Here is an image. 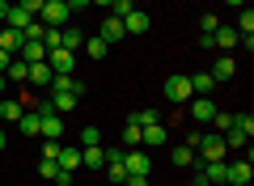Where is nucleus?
I'll return each instance as SVG.
<instances>
[{
    "instance_id": "obj_1",
    "label": "nucleus",
    "mask_w": 254,
    "mask_h": 186,
    "mask_svg": "<svg viewBox=\"0 0 254 186\" xmlns=\"http://www.w3.org/2000/svg\"><path fill=\"white\" fill-rule=\"evenodd\" d=\"M161 93H165V102H174V106H182V102L195 98V89H190V76H187V72H174V76H165Z\"/></svg>"
},
{
    "instance_id": "obj_2",
    "label": "nucleus",
    "mask_w": 254,
    "mask_h": 186,
    "mask_svg": "<svg viewBox=\"0 0 254 186\" xmlns=\"http://www.w3.org/2000/svg\"><path fill=\"white\" fill-rule=\"evenodd\" d=\"M195 157L199 161H225L229 148H225V135H195Z\"/></svg>"
},
{
    "instance_id": "obj_3",
    "label": "nucleus",
    "mask_w": 254,
    "mask_h": 186,
    "mask_svg": "<svg viewBox=\"0 0 254 186\" xmlns=\"http://www.w3.org/2000/svg\"><path fill=\"white\" fill-rule=\"evenodd\" d=\"M38 21H43V26L64 30L68 21H72V13H68V4H60V0H47V4H43V13H38Z\"/></svg>"
},
{
    "instance_id": "obj_4",
    "label": "nucleus",
    "mask_w": 254,
    "mask_h": 186,
    "mask_svg": "<svg viewBox=\"0 0 254 186\" xmlns=\"http://www.w3.org/2000/svg\"><path fill=\"white\" fill-rule=\"evenodd\" d=\"M47 63H51L55 76H72V68H76V51H64V47H55V51H47Z\"/></svg>"
},
{
    "instance_id": "obj_5",
    "label": "nucleus",
    "mask_w": 254,
    "mask_h": 186,
    "mask_svg": "<svg viewBox=\"0 0 254 186\" xmlns=\"http://www.w3.org/2000/svg\"><path fill=\"white\" fill-rule=\"evenodd\" d=\"M98 38H102L106 47H115V43H123V38H127V30H123V21H119V17H106V21L98 26Z\"/></svg>"
},
{
    "instance_id": "obj_6",
    "label": "nucleus",
    "mask_w": 254,
    "mask_h": 186,
    "mask_svg": "<svg viewBox=\"0 0 254 186\" xmlns=\"http://www.w3.org/2000/svg\"><path fill=\"white\" fill-rule=\"evenodd\" d=\"M148 26H153V17H148L144 9H131V13L123 17V30H127V34H148Z\"/></svg>"
},
{
    "instance_id": "obj_7",
    "label": "nucleus",
    "mask_w": 254,
    "mask_h": 186,
    "mask_svg": "<svg viewBox=\"0 0 254 186\" xmlns=\"http://www.w3.org/2000/svg\"><path fill=\"white\" fill-rule=\"evenodd\" d=\"M60 47H64V51H81V47H85V30L68 21V26L60 30Z\"/></svg>"
},
{
    "instance_id": "obj_8",
    "label": "nucleus",
    "mask_w": 254,
    "mask_h": 186,
    "mask_svg": "<svg viewBox=\"0 0 254 186\" xmlns=\"http://www.w3.org/2000/svg\"><path fill=\"white\" fill-rule=\"evenodd\" d=\"M237 43H242V38H237V30H233V26H216V30H212V47H220L225 55L233 51Z\"/></svg>"
},
{
    "instance_id": "obj_9",
    "label": "nucleus",
    "mask_w": 254,
    "mask_h": 186,
    "mask_svg": "<svg viewBox=\"0 0 254 186\" xmlns=\"http://www.w3.org/2000/svg\"><path fill=\"white\" fill-rule=\"evenodd\" d=\"M212 115H216V102L212 98H190V119L195 123H212Z\"/></svg>"
},
{
    "instance_id": "obj_10",
    "label": "nucleus",
    "mask_w": 254,
    "mask_h": 186,
    "mask_svg": "<svg viewBox=\"0 0 254 186\" xmlns=\"http://www.w3.org/2000/svg\"><path fill=\"white\" fill-rule=\"evenodd\" d=\"M26 115V102H17V98H0V119L9 127H17V119Z\"/></svg>"
},
{
    "instance_id": "obj_11",
    "label": "nucleus",
    "mask_w": 254,
    "mask_h": 186,
    "mask_svg": "<svg viewBox=\"0 0 254 186\" xmlns=\"http://www.w3.org/2000/svg\"><path fill=\"white\" fill-rule=\"evenodd\" d=\"M30 21H34V17H30V13L21 9V4H9V13H4V21H0V26H9V30H17V34H21V30H26Z\"/></svg>"
},
{
    "instance_id": "obj_12",
    "label": "nucleus",
    "mask_w": 254,
    "mask_h": 186,
    "mask_svg": "<svg viewBox=\"0 0 254 186\" xmlns=\"http://www.w3.org/2000/svg\"><path fill=\"white\" fill-rule=\"evenodd\" d=\"M165 140H170V131H165L161 123H148L144 131H140V144H144V148H161Z\"/></svg>"
},
{
    "instance_id": "obj_13",
    "label": "nucleus",
    "mask_w": 254,
    "mask_h": 186,
    "mask_svg": "<svg viewBox=\"0 0 254 186\" xmlns=\"http://www.w3.org/2000/svg\"><path fill=\"white\" fill-rule=\"evenodd\" d=\"M208 76H212V80H233V76H237V60H233V55H220V60L212 63Z\"/></svg>"
},
{
    "instance_id": "obj_14",
    "label": "nucleus",
    "mask_w": 254,
    "mask_h": 186,
    "mask_svg": "<svg viewBox=\"0 0 254 186\" xmlns=\"http://www.w3.org/2000/svg\"><path fill=\"white\" fill-rule=\"evenodd\" d=\"M51 93H76V98H81L85 80H76V76H51Z\"/></svg>"
},
{
    "instance_id": "obj_15",
    "label": "nucleus",
    "mask_w": 254,
    "mask_h": 186,
    "mask_svg": "<svg viewBox=\"0 0 254 186\" xmlns=\"http://www.w3.org/2000/svg\"><path fill=\"white\" fill-rule=\"evenodd\" d=\"M140 131H144L140 115H127V123H123V144L127 148H140Z\"/></svg>"
},
{
    "instance_id": "obj_16",
    "label": "nucleus",
    "mask_w": 254,
    "mask_h": 186,
    "mask_svg": "<svg viewBox=\"0 0 254 186\" xmlns=\"http://www.w3.org/2000/svg\"><path fill=\"white\" fill-rule=\"evenodd\" d=\"M81 165H85V169H102V165H106V148H102V144L81 148Z\"/></svg>"
},
{
    "instance_id": "obj_17",
    "label": "nucleus",
    "mask_w": 254,
    "mask_h": 186,
    "mask_svg": "<svg viewBox=\"0 0 254 186\" xmlns=\"http://www.w3.org/2000/svg\"><path fill=\"white\" fill-rule=\"evenodd\" d=\"M51 76H55V72H51V63H30V85H38V89H51Z\"/></svg>"
},
{
    "instance_id": "obj_18",
    "label": "nucleus",
    "mask_w": 254,
    "mask_h": 186,
    "mask_svg": "<svg viewBox=\"0 0 254 186\" xmlns=\"http://www.w3.org/2000/svg\"><path fill=\"white\" fill-rule=\"evenodd\" d=\"M17 131H21V135H43V123H38V110H34V106L17 119Z\"/></svg>"
},
{
    "instance_id": "obj_19",
    "label": "nucleus",
    "mask_w": 254,
    "mask_h": 186,
    "mask_svg": "<svg viewBox=\"0 0 254 186\" xmlns=\"http://www.w3.org/2000/svg\"><path fill=\"white\" fill-rule=\"evenodd\" d=\"M21 43H26V38H21L17 30H9V26H0V51H9V55H17V51H21Z\"/></svg>"
},
{
    "instance_id": "obj_20",
    "label": "nucleus",
    "mask_w": 254,
    "mask_h": 186,
    "mask_svg": "<svg viewBox=\"0 0 254 186\" xmlns=\"http://www.w3.org/2000/svg\"><path fill=\"white\" fill-rule=\"evenodd\" d=\"M237 38H254V9L250 4H242V17H237Z\"/></svg>"
},
{
    "instance_id": "obj_21",
    "label": "nucleus",
    "mask_w": 254,
    "mask_h": 186,
    "mask_svg": "<svg viewBox=\"0 0 254 186\" xmlns=\"http://www.w3.org/2000/svg\"><path fill=\"white\" fill-rule=\"evenodd\" d=\"M170 161H174V169H187V165H195V161H199V157H195V148H190V144H178Z\"/></svg>"
},
{
    "instance_id": "obj_22",
    "label": "nucleus",
    "mask_w": 254,
    "mask_h": 186,
    "mask_svg": "<svg viewBox=\"0 0 254 186\" xmlns=\"http://www.w3.org/2000/svg\"><path fill=\"white\" fill-rule=\"evenodd\" d=\"M17 55H21L26 63H43V60H47V47H43V43H21Z\"/></svg>"
},
{
    "instance_id": "obj_23",
    "label": "nucleus",
    "mask_w": 254,
    "mask_h": 186,
    "mask_svg": "<svg viewBox=\"0 0 254 186\" xmlns=\"http://www.w3.org/2000/svg\"><path fill=\"white\" fill-rule=\"evenodd\" d=\"M190 89H195V98H208L212 89H216V80H212L208 72H195V76H190Z\"/></svg>"
},
{
    "instance_id": "obj_24",
    "label": "nucleus",
    "mask_w": 254,
    "mask_h": 186,
    "mask_svg": "<svg viewBox=\"0 0 254 186\" xmlns=\"http://www.w3.org/2000/svg\"><path fill=\"white\" fill-rule=\"evenodd\" d=\"M4 76H9L13 85H26V80H30V63H26V60H13V63H9V72H4Z\"/></svg>"
},
{
    "instance_id": "obj_25",
    "label": "nucleus",
    "mask_w": 254,
    "mask_h": 186,
    "mask_svg": "<svg viewBox=\"0 0 254 186\" xmlns=\"http://www.w3.org/2000/svg\"><path fill=\"white\" fill-rule=\"evenodd\" d=\"M76 102H81L76 93H51V106L60 110V115H68V110H76Z\"/></svg>"
},
{
    "instance_id": "obj_26",
    "label": "nucleus",
    "mask_w": 254,
    "mask_h": 186,
    "mask_svg": "<svg viewBox=\"0 0 254 186\" xmlns=\"http://www.w3.org/2000/svg\"><path fill=\"white\" fill-rule=\"evenodd\" d=\"M76 165H81V148L72 144V148H64V152H60V169H68V174H76Z\"/></svg>"
},
{
    "instance_id": "obj_27",
    "label": "nucleus",
    "mask_w": 254,
    "mask_h": 186,
    "mask_svg": "<svg viewBox=\"0 0 254 186\" xmlns=\"http://www.w3.org/2000/svg\"><path fill=\"white\" fill-rule=\"evenodd\" d=\"M85 55H89V60H106V43H102L98 34H93V38H85Z\"/></svg>"
},
{
    "instance_id": "obj_28",
    "label": "nucleus",
    "mask_w": 254,
    "mask_h": 186,
    "mask_svg": "<svg viewBox=\"0 0 254 186\" xmlns=\"http://www.w3.org/2000/svg\"><path fill=\"white\" fill-rule=\"evenodd\" d=\"M229 127H233V115H225V110H216V115H212V131H216V135H225Z\"/></svg>"
},
{
    "instance_id": "obj_29",
    "label": "nucleus",
    "mask_w": 254,
    "mask_h": 186,
    "mask_svg": "<svg viewBox=\"0 0 254 186\" xmlns=\"http://www.w3.org/2000/svg\"><path fill=\"white\" fill-rule=\"evenodd\" d=\"M131 9H136V0H110V17H119V21H123Z\"/></svg>"
},
{
    "instance_id": "obj_30",
    "label": "nucleus",
    "mask_w": 254,
    "mask_h": 186,
    "mask_svg": "<svg viewBox=\"0 0 254 186\" xmlns=\"http://www.w3.org/2000/svg\"><path fill=\"white\" fill-rule=\"evenodd\" d=\"M38 174H43V182H55V174H60V161H38Z\"/></svg>"
},
{
    "instance_id": "obj_31",
    "label": "nucleus",
    "mask_w": 254,
    "mask_h": 186,
    "mask_svg": "<svg viewBox=\"0 0 254 186\" xmlns=\"http://www.w3.org/2000/svg\"><path fill=\"white\" fill-rule=\"evenodd\" d=\"M89 144H102V131H98V127H81V148H89Z\"/></svg>"
},
{
    "instance_id": "obj_32",
    "label": "nucleus",
    "mask_w": 254,
    "mask_h": 186,
    "mask_svg": "<svg viewBox=\"0 0 254 186\" xmlns=\"http://www.w3.org/2000/svg\"><path fill=\"white\" fill-rule=\"evenodd\" d=\"M60 152H64L60 140H47V144H43V161H60Z\"/></svg>"
},
{
    "instance_id": "obj_33",
    "label": "nucleus",
    "mask_w": 254,
    "mask_h": 186,
    "mask_svg": "<svg viewBox=\"0 0 254 186\" xmlns=\"http://www.w3.org/2000/svg\"><path fill=\"white\" fill-rule=\"evenodd\" d=\"M17 4H21V9L30 13V17H38V13H43V4H47V0H17Z\"/></svg>"
},
{
    "instance_id": "obj_34",
    "label": "nucleus",
    "mask_w": 254,
    "mask_h": 186,
    "mask_svg": "<svg viewBox=\"0 0 254 186\" xmlns=\"http://www.w3.org/2000/svg\"><path fill=\"white\" fill-rule=\"evenodd\" d=\"M123 186H148V174H127Z\"/></svg>"
},
{
    "instance_id": "obj_35",
    "label": "nucleus",
    "mask_w": 254,
    "mask_h": 186,
    "mask_svg": "<svg viewBox=\"0 0 254 186\" xmlns=\"http://www.w3.org/2000/svg\"><path fill=\"white\" fill-rule=\"evenodd\" d=\"M199 26H203V34H212V30H216V26H220V21H216V17H212V13H203V17H199Z\"/></svg>"
},
{
    "instance_id": "obj_36",
    "label": "nucleus",
    "mask_w": 254,
    "mask_h": 186,
    "mask_svg": "<svg viewBox=\"0 0 254 186\" xmlns=\"http://www.w3.org/2000/svg\"><path fill=\"white\" fill-rule=\"evenodd\" d=\"M17 60V55H9V51H0V76H4V72H9V63Z\"/></svg>"
},
{
    "instance_id": "obj_37",
    "label": "nucleus",
    "mask_w": 254,
    "mask_h": 186,
    "mask_svg": "<svg viewBox=\"0 0 254 186\" xmlns=\"http://www.w3.org/2000/svg\"><path fill=\"white\" fill-rule=\"evenodd\" d=\"M89 9V0H68V13H85Z\"/></svg>"
},
{
    "instance_id": "obj_38",
    "label": "nucleus",
    "mask_w": 254,
    "mask_h": 186,
    "mask_svg": "<svg viewBox=\"0 0 254 186\" xmlns=\"http://www.w3.org/2000/svg\"><path fill=\"white\" fill-rule=\"evenodd\" d=\"M55 186H72V174H68V169H60V174H55Z\"/></svg>"
},
{
    "instance_id": "obj_39",
    "label": "nucleus",
    "mask_w": 254,
    "mask_h": 186,
    "mask_svg": "<svg viewBox=\"0 0 254 186\" xmlns=\"http://www.w3.org/2000/svg\"><path fill=\"white\" fill-rule=\"evenodd\" d=\"M4 13H9V0H0V21H4Z\"/></svg>"
},
{
    "instance_id": "obj_40",
    "label": "nucleus",
    "mask_w": 254,
    "mask_h": 186,
    "mask_svg": "<svg viewBox=\"0 0 254 186\" xmlns=\"http://www.w3.org/2000/svg\"><path fill=\"white\" fill-rule=\"evenodd\" d=\"M89 4H102V9H110V0H89Z\"/></svg>"
},
{
    "instance_id": "obj_41",
    "label": "nucleus",
    "mask_w": 254,
    "mask_h": 186,
    "mask_svg": "<svg viewBox=\"0 0 254 186\" xmlns=\"http://www.w3.org/2000/svg\"><path fill=\"white\" fill-rule=\"evenodd\" d=\"M225 4H233V9H242V4H246V0H225Z\"/></svg>"
},
{
    "instance_id": "obj_42",
    "label": "nucleus",
    "mask_w": 254,
    "mask_h": 186,
    "mask_svg": "<svg viewBox=\"0 0 254 186\" xmlns=\"http://www.w3.org/2000/svg\"><path fill=\"white\" fill-rule=\"evenodd\" d=\"M0 148H4V131H0Z\"/></svg>"
},
{
    "instance_id": "obj_43",
    "label": "nucleus",
    "mask_w": 254,
    "mask_h": 186,
    "mask_svg": "<svg viewBox=\"0 0 254 186\" xmlns=\"http://www.w3.org/2000/svg\"><path fill=\"white\" fill-rule=\"evenodd\" d=\"M182 186H199V182H182Z\"/></svg>"
},
{
    "instance_id": "obj_44",
    "label": "nucleus",
    "mask_w": 254,
    "mask_h": 186,
    "mask_svg": "<svg viewBox=\"0 0 254 186\" xmlns=\"http://www.w3.org/2000/svg\"><path fill=\"white\" fill-rule=\"evenodd\" d=\"M212 186H229V182H212Z\"/></svg>"
},
{
    "instance_id": "obj_45",
    "label": "nucleus",
    "mask_w": 254,
    "mask_h": 186,
    "mask_svg": "<svg viewBox=\"0 0 254 186\" xmlns=\"http://www.w3.org/2000/svg\"><path fill=\"white\" fill-rule=\"evenodd\" d=\"M60 4H68V0H60Z\"/></svg>"
}]
</instances>
